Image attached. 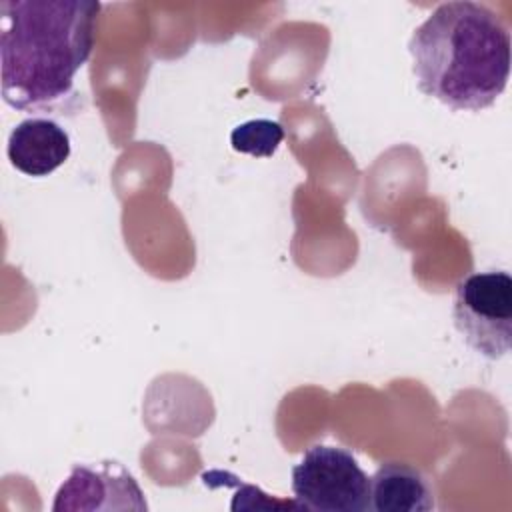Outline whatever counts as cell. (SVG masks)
I'll return each instance as SVG.
<instances>
[{
    "label": "cell",
    "instance_id": "6",
    "mask_svg": "<svg viewBox=\"0 0 512 512\" xmlns=\"http://www.w3.org/2000/svg\"><path fill=\"white\" fill-rule=\"evenodd\" d=\"M108 496L142 498L136 480L116 462H106L102 468L76 464L70 476L56 492L52 510H104L118 508ZM132 502V500H130ZM138 510L142 506L134 502Z\"/></svg>",
    "mask_w": 512,
    "mask_h": 512
},
{
    "label": "cell",
    "instance_id": "2",
    "mask_svg": "<svg viewBox=\"0 0 512 512\" xmlns=\"http://www.w3.org/2000/svg\"><path fill=\"white\" fill-rule=\"evenodd\" d=\"M510 28L492 8L438 4L414 30L408 52L418 88L452 110H484L510 76Z\"/></svg>",
    "mask_w": 512,
    "mask_h": 512
},
{
    "label": "cell",
    "instance_id": "8",
    "mask_svg": "<svg viewBox=\"0 0 512 512\" xmlns=\"http://www.w3.org/2000/svg\"><path fill=\"white\" fill-rule=\"evenodd\" d=\"M282 140L284 128L278 122L266 118H256L238 124L230 134V144L236 152L258 158H270Z\"/></svg>",
    "mask_w": 512,
    "mask_h": 512
},
{
    "label": "cell",
    "instance_id": "1",
    "mask_svg": "<svg viewBox=\"0 0 512 512\" xmlns=\"http://www.w3.org/2000/svg\"><path fill=\"white\" fill-rule=\"evenodd\" d=\"M94 0H2L0 86L16 110L56 108L94 48Z\"/></svg>",
    "mask_w": 512,
    "mask_h": 512
},
{
    "label": "cell",
    "instance_id": "4",
    "mask_svg": "<svg viewBox=\"0 0 512 512\" xmlns=\"http://www.w3.org/2000/svg\"><path fill=\"white\" fill-rule=\"evenodd\" d=\"M292 492L308 512L370 510V478L342 446H310L292 468Z\"/></svg>",
    "mask_w": 512,
    "mask_h": 512
},
{
    "label": "cell",
    "instance_id": "3",
    "mask_svg": "<svg viewBox=\"0 0 512 512\" xmlns=\"http://www.w3.org/2000/svg\"><path fill=\"white\" fill-rule=\"evenodd\" d=\"M452 320L464 342L488 360L512 348V278L506 270L474 272L454 292Z\"/></svg>",
    "mask_w": 512,
    "mask_h": 512
},
{
    "label": "cell",
    "instance_id": "5",
    "mask_svg": "<svg viewBox=\"0 0 512 512\" xmlns=\"http://www.w3.org/2000/svg\"><path fill=\"white\" fill-rule=\"evenodd\" d=\"M10 164L32 178H42L60 168L70 156L68 132L50 118H26L8 136Z\"/></svg>",
    "mask_w": 512,
    "mask_h": 512
},
{
    "label": "cell",
    "instance_id": "7",
    "mask_svg": "<svg viewBox=\"0 0 512 512\" xmlns=\"http://www.w3.org/2000/svg\"><path fill=\"white\" fill-rule=\"evenodd\" d=\"M434 508V484L420 468L386 462L370 476L372 512H430Z\"/></svg>",
    "mask_w": 512,
    "mask_h": 512
}]
</instances>
